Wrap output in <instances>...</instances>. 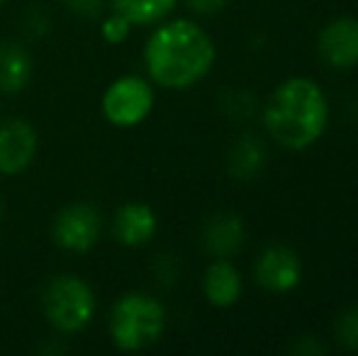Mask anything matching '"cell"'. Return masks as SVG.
Here are the masks:
<instances>
[{
	"label": "cell",
	"instance_id": "cell-10",
	"mask_svg": "<svg viewBox=\"0 0 358 356\" xmlns=\"http://www.w3.org/2000/svg\"><path fill=\"white\" fill-rule=\"evenodd\" d=\"M200 239H203L205 252L213 254V257L217 259L234 257L244 247V239H246L244 220L236 213H231V210H222V213L210 215L203 225Z\"/></svg>",
	"mask_w": 358,
	"mask_h": 356
},
{
	"label": "cell",
	"instance_id": "cell-1",
	"mask_svg": "<svg viewBox=\"0 0 358 356\" xmlns=\"http://www.w3.org/2000/svg\"><path fill=\"white\" fill-rule=\"evenodd\" d=\"M144 64L151 81L161 88L185 90L203 81L213 69V37L190 20H171L149 37Z\"/></svg>",
	"mask_w": 358,
	"mask_h": 356
},
{
	"label": "cell",
	"instance_id": "cell-20",
	"mask_svg": "<svg viewBox=\"0 0 358 356\" xmlns=\"http://www.w3.org/2000/svg\"><path fill=\"white\" fill-rule=\"evenodd\" d=\"M3 213H5V208H3V200H0V220H3Z\"/></svg>",
	"mask_w": 358,
	"mask_h": 356
},
{
	"label": "cell",
	"instance_id": "cell-7",
	"mask_svg": "<svg viewBox=\"0 0 358 356\" xmlns=\"http://www.w3.org/2000/svg\"><path fill=\"white\" fill-rule=\"evenodd\" d=\"M39 137L27 120H5L0 122V173L17 176L37 157Z\"/></svg>",
	"mask_w": 358,
	"mask_h": 356
},
{
	"label": "cell",
	"instance_id": "cell-2",
	"mask_svg": "<svg viewBox=\"0 0 358 356\" xmlns=\"http://www.w3.org/2000/svg\"><path fill=\"white\" fill-rule=\"evenodd\" d=\"M329 103L324 90L312 78H287L273 90L264 110L266 132L290 152L312 147L324 134Z\"/></svg>",
	"mask_w": 358,
	"mask_h": 356
},
{
	"label": "cell",
	"instance_id": "cell-16",
	"mask_svg": "<svg viewBox=\"0 0 358 356\" xmlns=\"http://www.w3.org/2000/svg\"><path fill=\"white\" fill-rule=\"evenodd\" d=\"M334 337L336 344L349 352H358V305L341 310L334 320Z\"/></svg>",
	"mask_w": 358,
	"mask_h": 356
},
{
	"label": "cell",
	"instance_id": "cell-14",
	"mask_svg": "<svg viewBox=\"0 0 358 356\" xmlns=\"http://www.w3.org/2000/svg\"><path fill=\"white\" fill-rule=\"evenodd\" d=\"M266 157H268V152H266L264 139L246 132V134H241L234 142V147L229 149L227 171L236 180H251L264 169Z\"/></svg>",
	"mask_w": 358,
	"mask_h": 356
},
{
	"label": "cell",
	"instance_id": "cell-4",
	"mask_svg": "<svg viewBox=\"0 0 358 356\" xmlns=\"http://www.w3.org/2000/svg\"><path fill=\"white\" fill-rule=\"evenodd\" d=\"M98 300L80 276L59 273L47 280L42 290V313L47 322L62 334H76L85 329L95 318Z\"/></svg>",
	"mask_w": 358,
	"mask_h": 356
},
{
	"label": "cell",
	"instance_id": "cell-8",
	"mask_svg": "<svg viewBox=\"0 0 358 356\" xmlns=\"http://www.w3.org/2000/svg\"><path fill=\"white\" fill-rule=\"evenodd\" d=\"M256 283L268 293H290L302 280V262L290 247H268L254 266Z\"/></svg>",
	"mask_w": 358,
	"mask_h": 356
},
{
	"label": "cell",
	"instance_id": "cell-18",
	"mask_svg": "<svg viewBox=\"0 0 358 356\" xmlns=\"http://www.w3.org/2000/svg\"><path fill=\"white\" fill-rule=\"evenodd\" d=\"M64 5H66L73 15H78V17L90 20V17H98V15L103 13L105 0H64Z\"/></svg>",
	"mask_w": 358,
	"mask_h": 356
},
{
	"label": "cell",
	"instance_id": "cell-17",
	"mask_svg": "<svg viewBox=\"0 0 358 356\" xmlns=\"http://www.w3.org/2000/svg\"><path fill=\"white\" fill-rule=\"evenodd\" d=\"M129 29H132V22L127 17H122L120 13L108 15L103 20V24H100V32H103L105 42L110 44H122L129 37Z\"/></svg>",
	"mask_w": 358,
	"mask_h": 356
},
{
	"label": "cell",
	"instance_id": "cell-11",
	"mask_svg": "<svg viewBox=\"0 0 358 356\" xmlns=\"http://www.w3.org/2000/svg\"><path fill=\"white\" fill-rule=\"evenodd\" d=\"M159 229V218L146 203H127L117 210L113 222L115 239L124 247H144L154 239Z\"/></svg>",
	"mask_w": 358,
	"mask_h": 356
},
{
	"label": "cell",
	"instance_id": "cell-5",
	"mask_svg": "<svg viewBox=\"0 0 358 356\" xmlns=\"http://www.w3.org/2000/svg\"><path fill=\"white\" fill-rule=\"evenodd\" d=\"M103 115L113 127L129 129L142 124L154 108V88L142 76H120L103 95Z\"/></svg>",
	"mask_w": 358,
	"mask_h": 356
},
{
	"label": "cell",
	"instance_id": "cell-19",
	"mask_svg": "<svg viewBox=\"0 0 358 356\" xmlns=\"http://www.w3.org/2000/svg\"><path fill=\"white\" fill-rule=\"evenodd\" d=\"M188 8L198 15H215L227 5V0H185Z\"/></svg>",
	"mask_w": 358,
	"mask_h": 356
},
{
	"label": "cell",
	"instance_id": "cell-13",
	"mask_svg": "<svg viewBox=\"0 0 358 356\" xmlns=\"http://www.w3.org/2000/svg\"><path fill=\"white\" fill-rule=\"evenodd\" d=\"M32 78V57L20 42H0V93L15 95Z\"/></svg>",
	"mask_w": 358,
	"mask_h": 356
},
{
	"label": "cell",
	"instance_id": "cell-3",
	"mask_svg": "<svg viewBox=\"0 0 358 356\" xmlns=\"http://www.w3.org/2000/svg\"><path fill=\"white\" fill-rule=\"evenodd\" d=\"M166 308L146 293H127L113 305L110 337L120 352H142L161 339Z\"/></svg>",
	"mask_w": 358,
	"mask_h": 356
},
{
	"label": "cell",
	"instance_id": "cell-9",
	"mask_svg": "<svg viewBox=\"0 0 358 356\" xmlns=\"http://www.w3.org/2000/svg\"><path fill=\"white\" fill-rule=\"evenodd\" d=\"M320 57L331 69H354L358 66V20L336 17L320 32L317 39Z\"/></svg>",
	"mask_w": 358,
	"mask_h": 356
},
{
	"label": "cell",
	"instance_id": "cell-12",
	"mask_svg": "<svg viewBox=\"0 0 358 356\" xmlns=\"http://www.w3.org/2000/svg\"><path fill=\"white\" fill-rule=\"evenodd\" d=\"M241 273L227 259H217L208 266L203 278V293L215 308H231L241 298Z\"/></svg>",
	"mask_w": 358,
	"mask_h": 356
},
{
	"label": "cell",
	"instance_id": "cell-21",
	"mask_svg": "<svg viewBox=\"0 0 358 356\" xmlns=\"http://www.w3.org/2000/svg\"><path fill=\"white\" fill-rule=\"evenodd\" d=\"M5 3H8V0H0V5H5Z\"/></svg>",
	"mask_w": 358,
	"mask_h": 356
},
{
	"label": "cell",
	"instance_id": "cell-15",
	"mask_svg": "<svg viewBox=\"0 0 358 356\" xmlns=\"http://www.w3.org/2000/svg\"><path fill=\"white\" fill-rule=\"evenodd\" d=\"M178 0H110L115 13L127 17L132 24H154L161 22Z\"/></svg>",
	"mask_w": 358,
	"mask_h": 356
},
{
	"label": "cell",
	"instance_id": "cell-6",
	"mask_svg": "<svg viewBox=\"0 0 358 356\" xmlns=\"http://www.w3.org/2000/svg\"><path fill=\"white\" fill-rule=\"evenodd\" d=\"M103 232V218L88 203H71L54 218L52 237L57 247L71 254H85L98 244Z\"/></svg>",
	"mask_w": 358,
	"mask_h": 356
}]
</instances>
